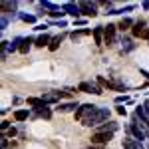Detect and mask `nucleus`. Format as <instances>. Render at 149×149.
I'll list each match as a JSON object with an SVG mask.
<instances>
[{
  "label": "nucleus",
  "instance_id": "nucleus-1",
  "mask_svg": "<svg viewBox=\"0 0 149 149\" xmlns=\"http://www.w3.org/2000/svg\"><path fill=\"white\" fill-rule=\"evenodd\" d=\"M109 109L107 107H97L95 111H93L90 117H86L84 121H81V125H86V127H95V125H100V123H103L105 119H109Z\"/></svg>",
  "mask_w": 149,
  "mask_h": 149
},
{
  "label": "nucleus",
  "instance_id": "nucleus-2",
  "mask_svg": "<svg viewBox=\"0 0 149 149\" xmlns=\"http://www.w3.org/2000/svg\"><path fill=\"white\" fill-rule=\"evenodd\" d=\"M127 131L133 135V139H137V141H145V139H149V133L137 123V117H135V115H133V121L127 125Z\"/></svg>",
  "mask_w": 149,
  "mask_h": 149
},
{
  "label": "nucleus",
  "instance_id": "nucleus-3",
  "mask_svg": "<svg viewBox=\"0 0 149 149\" xmlns=\"http://www.w3.org/2000/svg\"><path fill=\"white\" fill-rule=\"evenodd\" d=\"M95 109H97V105H93V103H84V105L78 107V111H76L74 115H76V119H78V121H84V119H86V117H90Z\"/></svg>",
  "mask_w": 149,
  "mask_h": 149
},
{
  "label": "nucleus",
  "instance_id": "nucleus-4",
  "mask_svg": "<svg viewBox=\"0 0 149 149\" xmlns=\"http://www.w3.org/2000/svg\"><path fill=\"white\" fill-rule=\"evenodd\" d=\"M115 30H117L115 24H107V26H103V44L111 46V44L115 42Z\"/></svg>",
  "mask_w": 149,
  "mask_h": 149
},
{
  "label": "nucleus",
  "instance_id": "nucleus-5",
  "mask_svg": "<svg viewBox=\"0 0 149 149\" xmlns=\"http://www.w3.org/2000/svg\"><path fill=\"white\" fill-rule=\"evenodd\" d=\"M113 139V133H105V131H95L92 135V143L93 145H103V143H109Z\"/></svg>",
  "mask_w": 149,
  "mask_h": 149
},
{
  "label": "nucleus",
  "instance_id": "nucleus-6",
  "mask_svg": "<svg viewBox=\"0 0 149 149\" xmlns=\"http://www.w3.org/2000/svg\"><path fill=\"white\" fill-rule=\"evenodd\" d=\"M78 90L84 93H95V95H102L103 90L100 86H95V84H90V81H81L80 86H78Z\"/></svg>",
  "mask_w": 149,
  "mask_h": 149
},
{
  "label": "nucleus",
  "instance_id": "nucleus-7",
  "mask_svg": "<svg viewBox=\"0 0 149 149\" xmlns=\"http://www.w3.org/2000/svg\"><path fill=\"white\" fill-rule=\"evenodd\" d=\"M80 8H81V14L86 16H97V2H80Z\"/></svg>",
  "mask_w": 149,
  "mask_h": 149
},
{
  "label": "nucleus",
  "instance_id": "nucleus-8",
  "mask_svg": "<svg viewBox=\"0 0 149 149\" xmlns=\"http://www.w3.org/2000/svg\"><path fill=\"white\" fill-rule=\"evenodd\" d=\"M64 12L66 14H72L74 16V20H80V14H81V8H80V4H74V2H66L64 6Z\"/></svg>",
  "mask_w": 149,
  "mask_h": 149
},
{
  "label": "nucleus",
  "instance_id": "nucleus-9",
  "mask_svg": "<svg viewBox=\"0 0 149 149\" xmlns=\"http://www.w3.org/2000/svg\"><path fill=\"white\" fill-rule=\"evenodd\" d=\"M16 8H18V2H0V14H12V18L16 16Z\"/></svg>",
  "mask_w": 149,
  "mask_h": 149
},
{
  "label": "nucleus",
  "instance_id": "nucleus-10",
  "mask_svg": "<svg viewBox=\"0 0 149 149\" xmlns=\"http://www.w3.org/2000/svg\"><path fill=\"white\" fill-rule=\"evenodd\" d=\"M78 107H80L78 102H68V103H60V107H56V109L60 111V113H70V111H74V113H76V111H78Z\"/></svg>",
  "mask_w": 149,
  "mask_h": 149
},
{
  "label": "nucleus",
  "instance_id": "nucleus-11",
  "mask_svg": "<svg viewBox=\"0 0 149 149\" xmlns=\"http://www.w3.org/2000/svg\"><path fill=\"white\" fill-rule=\"evenodd\" d=\"M97 81H100L102 86H107V88H111V90H117V92H125V86H123V84H117V81L105 80V78H97Z\"/></svg>",
  "mask_w": 149,
  "mask_h": 149
},
{
  "label": "nucleus",
  "instance_id": "nucleus-12",
  "mask_svg": "<svg viewBox=\"0 0 149 149\" xmlns=\"http://www.w3.org/2000/svg\"><path fill=\"white\" fill-rule=\"evenodd\" d=\"M145 22L143 20H139V22H135L133 24V28H131V34L135 36V38H143V34H145Z\"/></svg>",
  "mask_w": 149,
  "mask_h": 149
},
{
  "label": "nucleus",
  "instance_id": "nucleus-13",
  "mask_svg": "<svg viewBox=\"0 0 149 149\" xmlns=\"http://www.w3.org/2000/svg\"><path fill=\"white\" fill-rule=\"evenodd\" d=\"M26 102H28V105H32L36 111H38V109H42V107H48V103L44 102L42 97H28Z\"/></svg>",
  "mask_w": 149,
  "mask_h": 149
},
{
  "label": "nucleus",
  "instance_id": "nucleus-14",
  "mask_svg": "<svg viewBox=\"0 0 149 149\" xmlns=\"http://www.w3.org/2000/svg\"><path fill=\"white\" fill-rule=\"evenodd\" d=\"M123 149H143V145H141V141H137V139L127 137V139H123Z\"/></svg>",
  "mask_w": 149,
  "mask_h": 149
},
{
  "label": "nucleus",
  "instance_id": "nucleus-15",
  "mask_svg": "<svg viewBox=\"0 0 149 149\" xmlns=\"http://www.w3.org/2000/svg\"><path fill=\"white\" fill-rule=\"evenodd\" d=\"M93 38H95V44L102 46L103 44V26H95L93 28Z\"/></svg>",
  "mask_w": 149,
  "mask_h": 149
},
{
  "label": "nucleus",
  "instance_id": "nucleus-16",
  "mask_svg": "<svg viewBox=\"0 0 149 149\" xmlns=\"http://www.w3.org/2000/svg\"><path fill=\"white\" fill-rule=\"evenodd\" d=\"M50 42H52V38H50L48 34H42V36H38V38H36V46H38V48L50 46Z\"/></svg>",
  "mask_w": 149,
  "mask_h": 149
},
{
  "label": "nucleus",
  "instance_id": "nucleus-17",
  "mask_svg": "<svg viewBox=\"0 0 149 149\" xmlns=\"http://www.w3.org/2000/svg\"><path fill=\"white\" fill-rule=\"evenodd\" d=\"M115 129H117V123L115 121H107V123H103L97 131H105V133H115Z\"/></svg>",
  "mask_w": 149,
  "mask_h": 149
},
{
  "label": "nucleus",
  "instance_id": "nucleus-18",
  "mask_svg": "<svg viewBox=\"0 0 149 149\" xmlns=\"http://www.w3.org/2000/svg\"><path fill=\"white\" fill-rule=\"evenodd\" d=\"M62 40H64V34H60V36H54V38H52V42H50V50H52V52H56L58 48H60V44H62Z\"/></svg>",
  "mask_w": 149,
  "mask_h": 149
},
{
  "label": "nucleus",
  "instance_id": "nucleus-19",
  "mask_svg": "<svg viewBox=\"0 0 149 149\" xmlns=\"http://www.w3.org/2000/svg\"><path fill=\"white\" fill-rule=\"evenodd\" d=\"M32 42H36L34 38H24L22 46H20V52H22V54H28V52H30V46H32Z\"/></svg>",
  "mask_w": 149,
  "mask_h": 149
},
{
  "label": "nucleus",
  "instance_id": "nucleus-20",
  "mask_svg": "<svg viewBox=\"0 0 149 149\" xmlns=\"http://www.w3.org/2000/svg\"><path fill=\"white\" fill-rule=\"evenodd\" d=\"M133 20H131V18H121V22L117 24V28H119V30H127V28H133Z\"/></svg>",
  "mask_w": 149,
  "mask_h": 149
},
{
  "label": "nucleus",
  "instance_id": "nucleus-21",
  "mask_svg": "<svg viewBox=\"0 0 149 149\" xmlns=\"http://www.w3.org/2000/svg\"><path fill=\"white\" fill-rule=\"evenodd\" d=\"M14 119H16V121L28 119V109H18V111H14Z\"/></svg>",
  "mask_w": 149,
  "mask_h": 149
},
{
  "label": "nucleus",
  "instance_id": "nucleus-22",
  "mask_svg": "<svg viewBox=\"0 0 149 149\" xmlns=\"http://www.w3.org/2000/svg\"><path fill=\"white\" fill-rule=\"evenodd\" d=\"M86 34H93V30H88V28H84V30H76V32H72V40H76V38H81V36Z\"/></svg>",
  "mask_w": 149,
  "mask_h": 149
},
{
  "label": "nucleus",
  "instance_id": "nucleus-23",
  "mask_svg": "<svg viewBox=\"0 0 149 149\" xmlns=\"http://www.w3.org/2000/svg\"><path fill=\"white\" fill-rule=\"evenodd\" d=\"M121 44H123V46H121V52H123V54H127V52H131V50H133V44H131V40H127V38H123V40H121Z\"/></svg>",
  "mask_w": 149,
  "mask_h": 149
},
{
  "label": "nucleus",
  "instance_id": "nucleus-24",
  "mask_svg": "<svg viewBox=\"0 0 149 149\" xmlns=\"http://www.w3.org/2000/svg\"><path fill=\"white\" fill-rule=\"evenodd\" d=\"M48 14H50L52 18H62V16H64L66 12H64V8H62V6H56L54 10H50V12H48Z\"/></svg>",
  "mask_w": 149,
  "mask_h": 149
},
{
  "label": "nucleus",
  "instance_id": "nucleus-25",
  "mask_svg": "<svg viewBox=\"0 0 149 149\" xmlns=\"http://www.w3.org/2000/svg\"><path fill=\"white\" fill-rule=\"evenodd\" d=\"M38 115L44 117V119H50V117H52V111H50L48 107H42V109H38Z\"/></svg>",
  "mask_w": 149,
  "mask_h": 149
},
{
  "label": "nucleus",
  "instance_id": "nucleus-26",
  "mask_svg": "<svg viewBox=\"0 0 149 149\" xmlns=\"http://www.w3.org/2000/svg\"><path fill=\"white\" fill-rule=\"evenodd\" d=\"M20 18H22L24 22H28V24H34L36 22V16H32V14H20Z\"/></svg>",
  "mask_w": 149,
  "mask_h": 149
},
{
  "label": "nucleus",
  "instance_id": "nucleus-27",
  "mask_svg": "<svg viewBox=\"0 0 149 149\" xmlns=\"http://www.w3.org/2000/svg\"><path fill=\"white\" fill-rule=\"evenodd\" d=\"M8 26V16L6 14H2V18H0V30H4Z\"/></svg>",
  "mask_w": 149,
  "mask_h": 149
},
{
  "label": "nucleus",
  "instance_id": "nucleus-28",
  "mask_svg": "<svg viewBox=\"0 0 149 149\" xmlns=\"http://www.w3.org/2000/svg\"><path fill=\"white\" fill-rule=\"evenodd\" d=\"M127 102H129L127 95H117V97H115V103H127Z\"/></svg>",
  "mask_w": 149,
  "mask_h": 149
},
{
  "label": "nucleus",
  "instance_id": "nucleus-29",
  "mask_svg": "<svg viewBox=\"0 0 149 149\" xmlns=\"http://www.w3.org/2000/svg\"><path fill=\"white\" fill-rule=\"evenodd\" d=\"M143 111H145V115L149 117V100H145V103H143Z\"/></svg>",
  "mask_w": 149,
  "mask_h": 149
},
{
  "label": "nucleus",
  "instance_id": "nucleus-30",
  "mask_svg": "<svg viewBox=\"0 0 149 149\" xmlns=\"http://www.w3.org/2000/svg\"><path fill=\"white\" fill-rule=\"evenodd\" d=\"M0 127H2V129H10V123H8V121H2Z\"/></svg>",
  "mask_w": 149,
  "mask_h": 149
},
{
  "label": "nucleus",
  "instance_id": "nucleus-31",
  "mask_svg": "<svg viewBox=\"0 0 149 149\" xmlns=\"http://www.w3.org/2000/svg\"><path fill=\"white\" fill-rule=\"evenodd\" d=\"M46 28H48L46 24H38V26H36V30H40V32H42V30H46Z\"/></svg>",
  "mask_w": 149,
  "mask_h": 149
},
{
  "label": "nucleus",
  "instance_id": "nucleus-32",
  "mask_svg": "<svg viewBox=\"0 0 149 149\" xmlns=\"http://www.w3.org/2000/svg\"><path fill=\"white\" fill-rule=\"evenodd\" d=\"M117 113H119V115H125V113H127L125 107H117Z\"/></svg>",
  "mask_w": 149,
  "mask_h": 149
},
{
  "label": "nucleus",
  "instance_id": "nucleus-33",
  "mask_svg": "<svg viewBox=\"0 0 149 149\" xmlns=\"http://www.w3.org/2000/svg\"><path fill=\"white\" fill-rule=\"evenodd\" d=\"M8 135H10V137H14V135H16V129H14V127H10V129H8Z\"/></svg>",
  "mask_w": 149,
  "mask_h": 149
},
{
  "label": "nucleus",
  "instance_id": "nucleus-34",
  "mask_svg": "<svg viewBox=\"0 0 149 149\" xmlns=\"http://www.w3.org/2000/svg\"><path fill=\"white\" fill-rule=\"evenodd\" d=\"M139 72H141V76H145V78L149 80V72H147V70H139Z\"/></svg>",
  "mask_w": 149,
  "mask_h": 149
},
{
  "label": "nucleus",
  "instance_id": "nucleus-35",
  "mask_svg": "<svg viewBox=\"0 0 149 149\" xmlns=\"http://www.w3.org/2000/svg\"><path fill=\"white\" fill-rule=\"evenodd\" d=\"M84 24H86V20H81V18H80V20H76V26H84Z\"/></svg>",
  "mask_w": 149,
  "mask_h": 149
},
{
  "label": "nucleus",
  "instance_id": "nucleus-36",
  "mask_svg": "<svg viewBox=\"0 0 149 149\" xmlns=\"http://www.w3.org/2000/svg\"><path fill=\"white\" fill-rule=\"evenodd\" d=\"M143 8H145V10H149V0H145V2H143Z\"/></svg>",
  "mask_w": 149,
  "mask_h": 149
},
{
  "label": "nucleus",
  "instance_id": "nucleus-37",
  "mask_svg": "<svg viewBox=\"0 0 149 149\" xmlns=\"http://www.w3.org/2000/svg\"><path fill=\"white\" fill-rule=\"evenodd\" d=\"M143 38H145V40H149V28L145 30V34H143Z\"/></svg>",
  "mask_w": 149,
  "mask_h": 149
},
{
  "label": "nucleus",
  "instance_id": "nucleus-38",
  "mask_svg": "<svg viewBox=\"0 0 149 149\" xmlns=\"http://www.w3.org/2000/svg\"><path fill=\"white\" fill-rule=\"evenodd\" d=\"M88 149H102V147H88Z\"/></svg>",
  "mask_w": 149,
  "mask_h": 149
}]
</instances>
